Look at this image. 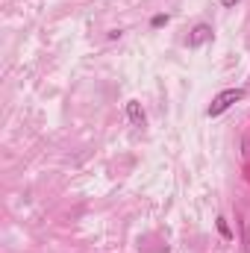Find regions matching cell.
<instances>
[{
	"instance_id": "1",
	"label": "cell",
	"mask_w": 250,
	"mask_h": 253,
	"mask_svg": "<svg viewBox=\"0 0 250 253\" xmlns=\"http://www.w3.org/2000/svg\"><path fill=\"white\" fill-rule=\"evenodd\" d=\"M244 97V89H227V91H221V94H215V100L209 103V109H206V115L209 118H218V115H224L233 103H238Z\"/></svg>"
},
{
	"instance_id": "2",
	"label": "cell",
	"mask_w": 250,
	"mask_h": 253,
	"mask_svg": "<svg viewBox=\"0 0 250 253\" xmlns=\"http://www.w3.org/2000/svg\"><path fill=\"white\" fill-rule=\"evenodd\" d=\"M206 42H212V27H209V24H197V27L189 32V39H186V45H189L191 50L203 47Z\"/></svg>"
},
{
	"instance_id": "3",
	"label": "cell",
	"mask_w": 250,
	"mask_h": 253,
	"mask_svg": "<svg viewBox=\"0 0 250 253\" xmlns=\"http://www.w3.org/2000/svg\"><path fill=\"white\" fill-rule=\"evenodd\" d=\"M127 118H130V124H135V127H145V109H141L138 100H130V103H127Z\"/></svg>"
},
{
	"instance_id": "4",
	"label": "cell",
	"mask_w": 250,
	"mask_h": 253,
	"mask_svg": "<svg viewBox=\"0 0 250 253\" xmlns=\"http://www.w3.org/2000/svg\"><path fill=\"white\" fill-rule=\"evenodd\" d=\"M218 233H221L224 238H233V230H230V224H227V218H218Z\"/></svg>"
},
{
	"instance_id": "5",
	"label": "cell",
	"mask_w": 250,
	"mask_h": 253,
	"mask_svg": "<svg viewBox=\"0 0 250 253\" xmlns=\"http://www.w3.org/2000/svg\"><path fill=\"white\" fill-rule=\"evenodd\" d=\"M168 24V15H153V21H150V27L156 30V27H165Z\"/></svg>"
},
{
	"instance_id": "6",
	"label": "cell",
	"mask_w": 250,
	"mask_h": 253,
	"mask_svg": "<svg viewBox=\"0 0 250 253\" xmlns=\"http://www.w3.org/2000/svg\"><path fill=\"white\" fill-rule=\"evenodd\" d=\"M241 148H244V162H250V133L244 135V144H241Z\"/></svg>"
},
{
	"instance_id": "7",
	"label": "cell",
	"mask_w": 250,
	"mask_h": 253,
	"mask_svg": "<svg viewBox=\"0 0 250 253\" xmlns=\"http://www.w3.org/2000/svg\"><path fill=\"white\" fill-rule=\"evenodd\" d=\"M235 3H238V0H221V6H224V9H233Z\"/></svg>"
}]
</instances>
